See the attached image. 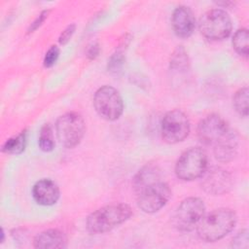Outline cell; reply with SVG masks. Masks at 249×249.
I'll return each mask as SVG.
<instances>
[{
  "instance_id": "7",
  "label": "cell",
  "mask_w": 249,
  "mask_h": 249,
  "mask_svg": "<svg viewBox=\"0 0 249 249\" xmlns=\"http://www.w3.org/2000/svg\"><path fill=\"white\" fill-rule=\"evenodd\" d=\"M93 106L96 113L106 121L119 119L124 111V102L120 92L110 86H103L96 90Z\"/></svg>"
},
{
  "instance_id": "16",
  "label": "cell",
  "mask_w": 249,
  "mask_h": 249,
  "mask_svg": "<svg viewBox=\"0 0 249 249\" xmlns=\"http://www.w3.org/2000/svg\"><path fill=\"white\" fill-rule=\"evenodd\" d=\"M26 146V131H21L19 134L6 140L3 145V152L11 155H18L22 153Z\"/></svg>"
},
{
  "instance_id": "14",
  "label": "cell",
  "mask_w": 249,
  "mask_h": 249,
  "mask_svg": "<svg viewBox=\"0 0 249 249\" xmlns=\"http://www.w3.org/2000/svg\"><path fill=\"white\" fill-rule=\"evenodd\" d=\"M238 138L235 132L229 130L217 143L214 144L215 158L222 162H228L231 160L237 151Z\"/></svg>"
},
{
  "instance_id": "19",
  "label": "cell",
  "mask_w": 249,
  "mask_h": 249,
  "mask_svg": "<svg viewBox=\"0 0 249 249\" xmlns=\"http://www.w3.org/2000/svg\"><path fill=\"white\" fill-rule=\"evenodd\" d=\"M39 147L44 152H51L54 147L53 129L49 124L42 126L39 134Z\"/></svg>"
},
{
  "instance_id": "25",
  "label": "cell",
  "mask_w": 249,
  "mask_h": 249,
  "mask_svg": "<svg viewBox=\"0 0 249 249\" xmlns=\"http://www.w3.org/2000/svg\"><path fill=\"white\" fill-rule=\"evenodd\" d=\"M99 53V45L94 43L92 44L91 46H89V50H88V56L90 58V59H93L95 58Z\"/></svg>"
},
{
  "instance_id": "12",
  "label": "cell",
  "mask_w": 249,
  "mask_h": 249,
  "mask_svg": "<svg viewBox=\"0 0 249 249\" xmlns=\"http://www.w3.org/2000/svg\"><path fill=\"white\" fill-rule=\"evenodd\" d=\"M171 24L178 37L188 38L191 36L195 29V18L190 8L186 6L177 7L172 14Z\"/></svg>"
},
{
  "instance_id": "22",
  "label": "cell",
  "mask_w": 249,
  "mask_h": 249,
  "mask_svg": "<svg viewBox=\"0 0 249 249\" xmlns=\"http://www.w3.org/2000/svg\"><path fill=\"white\" fill-rule=\"evenodd\" d=\"M59 55V49L56 46H52L45 54L44 65L45 67H52L57 60Z\"/></svg>"
},
{
  "instance_id": "9",
  "label": "cell",
  "mask_w": 249,
  "mask_h": 249,
  "mask_svg": "<svg viewBox=\"0 0 249 249\" xmlns=\"http://www.w3.org/2000/svg\"><path fill=\"white\" fill-rule=\"evenodd\" d=\"M190 133V122L187 115L179 109L167 112L161 120V136L169 144L183 141Z\"/></svg>"
},
{
  "instance_id": "1",
  "label": "cell",
  "mask_w": 249,
  "mask_h": 249,
  "mask_svg": "<svg viewBox=\"0 0 249 249\" xmlns=\"http://www.w3.org/2000/svg\"><path fill=\"white\" fill-rule=\"evenodd\" d=\"M236 221V214L231 209L219 208L213 210L203 216L197 225V234L205 242L218 241L233 230Z\"/></svg>"
},
{
  "instance_id": "6",
  "label": "cell",
  "mask_w": 249,
  "mask_h": 249,
  "mask_svg": "<svg viewBox=\"0 0 249 249\" xmlns=\"http://www.w3.org/2000/svg\"><path fill=\"white\" fill-rule=\"evenodd\" d=\"M55 129L60 143L66 148H73L77 146L84 137L86 124L80 114L69 112L57 119Z\"/></svg>"
},
{
  "instance_id": "23",
  "label": "cell",
  "mask_w": 249,
  "mask_h": 249,
  "mask_svg": "<svg viewBox=\"0 0 249 249\" xmlns=\"http://www.w3.org/2000/svg\"><path fill=\"white\" fill-rule=\"evenodd\" d=\"M74 31H75V25H74V24L68 25V26L62 31V33H61V35H60V37H59V39H58L59 43H60L61 45L66 44V43L70 40V38L72 37Z\"/></svg>"
},
{
  "instance_id": "2",
  "label": "cell",
  "mask_w": 249,
  "mask_h": 249,
  "mask_svg": "<svg viewBox=\"0 0 249 249\" xmlns=\"http://www.w3.org/2000/svg\"><path fill=\"white\" fill-rule=\"evenodd\" d=\"M132 210L124 203L110 204L92 212L87 219V230L90 233H103L113 230L130 218Z\"/></svg>"
},
{
  "instance_id": "3",
  "label": "cell",
  "mask_w": 249,
  "mask_h": 249,
  "mask_svg": "<svg viewBox=\"0 0 249 249\" xmlns=\"http://www.w3.org/2000/svg\"><path fill=\"white\" fill-rule=\"evenodd\" d=\"M138 207L146 213H155L162 208L171 196L169 186L160 178L141 184L134 188Z\"/></svg>"
},
{
  "instance_id": "17",
  "label": "cell",
  "mask_w": 249,
  "mask_h": 249,
  "mask_svg": "<svg viewBox=\"0 0 249 249\" xmlns=\"http://www.w3.org/2000/svg\"><path fill=\"white\" fill-rule=\"evenodd\" d=\"M249 34L246 28L238 29L232 38V47L237 53L247 57L249 53Z\"/></svg>"
},
{
  "instance_id": "21",
  "label": "cell",
  "mask_w": 249,
  "mask_h": 249,
  "mask_svg": "<svg viewBox=\"0 0 249 249\" xmlns=\"http://www.w3.org/2000/svg\"><path fill=\"white\" fill-rule=\"evenodd\" d=\"M231 247L233 248H248V231L242 230L232 238Z\"/></svg>"
},
{
  "instance_id": "20",
  "label": "cell",
  "mask_w": 249,
  "mask_h": 249,
  "mask_svg": "<svg viewBox=\"0 0 249 249\" xmlns=\"http://www.w3.org/2000/svg\"><path fill=\"white\" fill-rule=\"evenodd\" d=\"M124 62V55L123 52L118 51L115 53H113L108 60V71H110L113 74H117L121 71Z\"/></svg>"
},
{
  "instance_id": "4",
  "label": "cell",
  "mask_w": 249,
  "mask_h": 249,
  "mask_svg": "<svg viewBox=\"0 0 249 249\" xmlns=\"http://www.w3.org/2000/svg\"><path fill=\"white\" fill-rule=\"evenodd\" d=\"M207 169V155L204 150L193 147L186 150L175 164L176 176L184 181L200 178Z\"/></svg>"
},
{
  "instance_id": "18",
  "label": "cell",
  "mask_w": 249,
  "mask_h": 249,
  "mask_svg": "<svg viewBox=\"0 0 249 249\" xmlns=\"http://www.w3.org/2000/svg\"><path fill=\"white\" fill-rule=\"evenodd\" d=\"M248 88L244 87L239 89L232 99L235 111L242 117L248 116Z\"/></svg>"
},
{
  "instance_id": "5",
  "label": "cell",
  "mask_w": 249,
  "mask_h": 249,
  "mask_svg": "<svg viewBox=\"0 0 249 249\" xmlns=\"http://www.w3.org/2000/svg\"><path fill=\"white\" fill-rule=\"evenodd\" d=\"M205 213V205L198 197H188L176 208L173 225L180 231H191L197 227Z\"/></svg>"
},
{
  "instance_id": "15",
  "label": "cell",
  "mask_w": 249,
  "mask_h": 249,
  "mask_svg": "<svg viewBox=\"0 0 249 249\" xmlns=\"http://www.w3.org/2000/svg\"><path fill=\"white\" fill-rule=\"evenodd\" d=\"M66 244L67 239L65 234L56 229L44 231L37 234L33 240V246L35 248H64L66 247Z\"/></svg>"
},
{
  "instance_id": "24",
  "label": "cell",
  "mask_w": 249,
  "mask_h": 249,
  "mask_svg": "<svg viewBox=\"0 0 249 249\" xmlns=\"http://www.w3.org/2000/svg\"><path fill=\"white\" fill-rule=\"evenodd\" d=\"M47 15H48V12L47 11H45V12H43L38 18H37V19L33 22V23H31V26H30V28H29V30H28V32H32L33 30H35L38 26H40V24L44 21V19L46 18V17H47Z\"/></svg>"
},
{
  "instance_id": "10",
  "label": "cell",
  "mask_w": 249,
  "mask_h": 249,
  "mask_svg": "<svg viewBox=\"0 0 249 249\" xmlns=\"http://www.w3.org/2000/svg\"><path fill=\"white\" fill-rule=\"evenodd\" d=\"M229 124L220 115L211 114L205 117L197 125V136L205 145H214L228 131Z\"/></svg>"
},
{
  "instance_id": "8",
  "label": "cell",
  "mask_w": 249,
  "mask_h": 249,
  "mask_svg": "<svg viewBox=\"0 0 249 249\" xmlns=\"http://www.w3.org/2000/svg\"><path fill=\"white\" fill-rule=\"evenodd\" d=\"M199 30L207 39L223 40L231 32V18L224 10H209L199 19Z\"/></svg>"
},
{
  "instance_id": "13",
  "label": "cell",
  "mask_w": 249,
  "mask_h": 249,
  "mask_svg": "<svg viewBox=\"0 0 249 249\" xmlns=\"http://www.w3.org/2000/svg\"><path fill=\"white\" fill-rule=\"evenodd\" d=\"M59 189L51 179H41L35 183L32 196L38 204L49 206L56 203L59 198Z\"/></svg>"
},
{
  "instance_id": "11",
  "label": "cell",
  "mask_w": 249,
  "mask_h": 249,
  "mask_svg": "<svg viewBox=\"0 0 249 249\" xmlns=\"http://www.w3.org/2000/svg\"><path fill=\"white\" fill-rule=\"evenodd\" d=\"M201 177L202 189L212 196L224 195L228 193L232 186L231 175L221 167L206 169Z\"/></svg>"
}]
</instances>
